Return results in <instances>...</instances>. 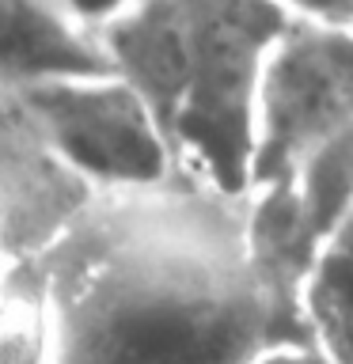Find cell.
<instances>
[{
    "label": "cell",
    "instance_id": "277c9868",
    "mask_svg": "<svg viewBox=\"0 0 353 364\" xmlns=\"http://www.w3.org/2000/svg\"><path fill=\"white\" fill-rule=\"evenodd\" d=\"M46 144L91 190L148 186L175 171L144 99L118 73H57L11 84Z\"/></svg>",
    "mask_w": 353,
    "mask_h": 364
},
{
    "label": "cell",
    "instance_id": "7a4b0ae2",
    "mask_svg": "<svg viewBox=\"0 0 353 364\" xmlns=\"http://www.w3.org/2000/svg\"><path fill=\"white\" fill-rule=\"evenodd\" d=\"M289 19L281 0H125L95 38L152 110L175 171L247 193L262 68Z\"/></svg>",
    "mask_w": 353,
    "mask_h": 364
},
{
    "label": "cell",
    "instance_id": "3957f363",
    "mask_svg": "<svg viewBox=\"0 0 353 364\" xmlns=\"http://www.w3.org/2000/svg\"><path fill=\"white\" fill-rule=\"evenodd\" d=\"M353 129V27L293 16L262 68L247 190Z\"/></svg>",
    "mask_w": 353,
    "mask_h": 364
},
{
    "label": "cell",
    "instance_id": "9c48e42d",
    "mask_svg": "<svg viewBox=\"0 0 353 364\" xmlns=\"http://www.w3.org/2000/svg\"><path fill=\"white\" fill-rule=\"evenodd\" d=\"M247 364H334V357L315 338H293V341H278V346L262 349Z\"/></svg>",
    "mask_w": 353,
    "mask_h": 364
},
{
    "label": "cell",
    "instance_id": "ba28073f",
    "mask_svg": "<svg viewBox=\"0 0 353 364\" xmlns=\"http://www.w3.org/2000/svg\"><path fill=\"white\" fill-rule=\"evenodd\" d=\"M0 364H50L46 304L31 269L0 284Z\"/></svg>",
    "mask_w": 353,
    "mask_h": 364
},
{
    "label": "cell",
    "instance_id": "30bf717a",
    "mask_svg": "<svg viewBox=\"0 0 353 364\" xmlns=\"http://www.w3.org/2000/svg\"><path fill=\"white\" fill-rule=\"evenodd\" d=\"M293 16L300 19H319V23H338L353 27V0H281Z\"/></svg>",
    "mask_w": 353,
    "mask_h": 364
},
{
    "label": "cell",
    "instance_id": "5b68a950",
    "mask_svg": "<svg viewBox=\"0 0 353 364\" xmlns=\"http://www.w3.org/2000/svg\"><path fill=\"white\" fill-rule=\"evenodd\" d=\"M91 193L46 144L16 87L0 80V284L31 269Z\"/></svg>",
    "mask_w": 353,
    "mask_h": 364
},
{
    "label": "cell",
    "instance_id": "8992f818",
    "mask_svg": "<svg viewBox=\"0 0 353 364\" xmlns=\"http://www.w3.org/2000/svg\"><path fill=\"white\" fill-rule=\"evenodd\" d=\"M99 38L61 0H0V80L102 73Z\"/></svg>",
    "mask_w": 353,
    "mask_h": 364
},
{
    "label": "cell",
    "instance_id": "8fae6325",
    "mask_svg": "<svg viewBox=\"0 0 353 364\" xmlns=\"http://www.w3.org/2000/svg\"><path fill=\"white\" fill-rule=\"evenodd\" d=\"M61 4H65L68 11H73V16H76L80 23H84V27L95 31L102 19H110L114 11H118V8L125 4V0H61Z\"/></svg>",
    "mask_w": 353,
    "mask_h": 364
},
{
    "label": "cell",
    "instance_id": "6da1fadb",
    "mask_svg": "<svg viewBox=\"0 0 353 364\" xmlns=\"http://www.w3.org/2000/svg\"><path fill=\"white\" fill-rule=\"evenodd\" d=\"M31 273L50 364H247L312 338L251 247L247 198L182 171L95 190Z\"/></svg>",
    "mask_w": 353,
    "mask_h": 364
},
{
    "label": "cell",
    "instance_id": "52a82bcc",
    "mask_svg": "<svg viewBox=\"0 0 353 364\" xmlns=\"http://www.w3.org/2000/svg\"><path fill=\"white\" fill-rule=\"evenodd\" d=\"M300 307L307 334L334 364H353V198L307 266Z\"/></svg>",
    "mask_w": 353,
    "mask_h": 364
}]
</instances>
